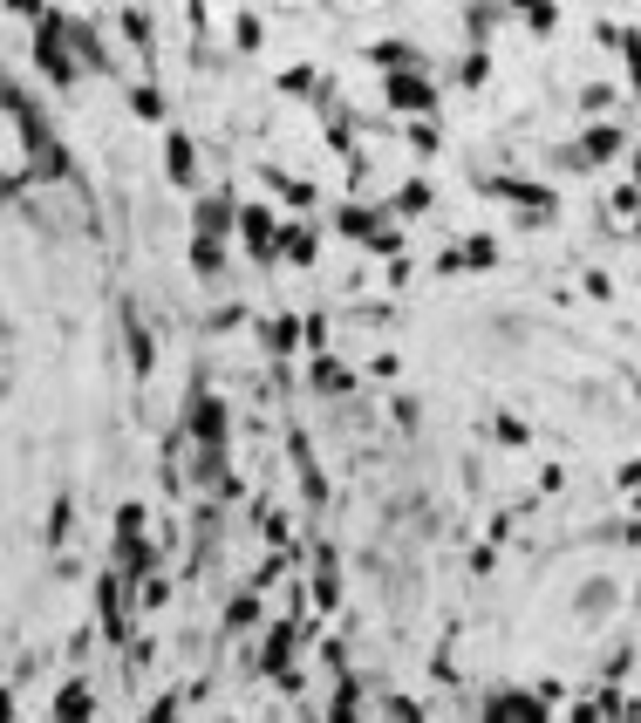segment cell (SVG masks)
I'll list each match as a JSON object with an SVG mask.
<instances>
[{"instance_id": "4", "label": "cell", "mask_w": 641, "mask_h": 723, "mask_svg": "<svg viewBox=\"0 0 641 723\" xmlns=\"http://www.w3.org/2000/svg\"><path fill=\"white\" fill-rule=\"evenodd\" d=\"M478 191L505 198V205H519V212H532V219H546V212H553V191L532 185V178H478Z\"/></svg>"}, {"instance_id": "12", "label": "cell", "mask_w": 641, "mask_h": 723, "mask_svg": "<svg viewBox=\"0 0 641 723\" xmlns=\"http://www.w3.org/2000/svg\"><path fill=\"white\" fill-rule=\"evenodd\" d=\"M280 260L314 267V260H321V232H314V226H280Z\"/></svg>"}, {"instance_id": "16", "label": "cell", "mask_w": 641, "mask_h": 723, "mask_svg": "<svg viewBox=\"0 0 641 723\" xmlns=\"http://www.w3.org/2000/svg\"><path fill=\"white\" fill-rule=\"evenodd\" d=\"M260 594H253V587H239V594H232L226 601V635H246V628H260Z\"/></svg>"}, {"instance_id": "23", "label": "cell", "mask_w": 641, "mask_h": 723, "mask_svg": "<svg viewBox=\"0 0 641 723\" xmlns=\"http://www.w3.org/2000/svg\"><path fill=\"white\" fill-rule=\"evenodd\" d=\"M191 267L205 273V280L226 273V239H191Z\"/></svg>"}, {"instance_id": "9", "label": "cell", "mask_w": 641, "mask_h": 723, "mask_svg": "<svg viewBox=\"0 0 641 723\" xmlns=\"http://www.w3.org/2000/svg\"><path fill=\"white\" fill-rule=\"evenodd\" d=\"M164 171H171V185H178V191L198 185V144H191L185 130H171V144H164Z\"/></svg>"}, {"instance_id": "20", "label": "cell", "mask_w": 641, "mask_h": 723, "mask_svg": "<svg viewBox=\"0 0 641 723\" xmlns=\"http://www.w3.org/2000/svg\"><path fill=\"white\" fill-rule=\"evenodd\" d=\"M144 533H151V505H144V498L116 505V539H144Z\"/></svg>"}, {"instance_id": "8", "label": "cell", "mask_w": 641, "mask_h": 723, "mask_svg": "<svg viewBox=\"0 0 641 723\" xmlns=\"http://www.w3.org/2000/svg\"><path fill=\"white\" fill-rule=\"evenodd\" d=\"M491 260H498V239L478 232V239H457L451 253L437 260V273H478V267H491Z\"/></svg>"}, {"instance_id": "11", "label": "cell", "mask_w": 641, "mask_h": 723, "mask_svg": "<svg viewBox=\"0 0 641 723\" xmlns=\"http://www.w3.org/2000/svg\"><path fill=\"white\" fill-rule=\"evenodd\" d=\"M260 342H266V355H294V348H307V321L301 314H280V321L260 328Z\"/></svg>"}, {"instance_id": "14", "label": "cell", "mask_w": 641, "mask_h": 723, "mask_svg": "<svg viewBox=\"0 0 641 723\" xmlns=\"http://www.w3.org/2000/svg\"><path fill=\"white\" fill-rule=\"evenodd\" d=\"M307 389H314V396H348V389H355V376H348L341 362H328V355H314V369H307Z\"/></svg>"}, {"instance_id": "19", "label": "cell", "mask_w": 641, "mask_h": 723, "mask_svg": "<svg viewBox=\"0 0 641 723\" xmlns=\"http://www.w3.org/2000/svg\"><path fill=\"white\" fill-rule=\"evenodd\" d=\"M328 723H362V683L341 676L335 683V703H328Z\"/></svg>"}, {"instance_id": "40", "label": "cell", "mask_w": 641, "mask_h": 723, "mask_svg": "<svg viewBox=\"0 0 641 723\" xmlns=\"http://www.w3.org/2000/svg\"><path fill=\"white\" fill-rule=\"evenodd\" d=\"M621 492H628V498H635V505H641V457H635V464H628V471H621Z\"/></svg>"}, {"instance_id": "3", "label": "cell", "mask_w": 641, "mask_h": 723, "mask_svg": "<svg viewBox=\"0 0 641 723\" xmlns=\"http://www.w3.org/2000/svg\"><path fill=\"white\" fill-rule=\"evenodd\" d=\"M185 430H191V444H205V451H226V403H219V396H191Z\"/></svg>"}, {"instance_id": "31", "label": "cell", "mask_w": 641, "mask_h": 723, "mask_svg": "<svg viewBox=\"0 0 641 723\" xmlns=\"http://www.w3.org/2000/svg\"><path fill=\"white\" fill-rule=\"evenodd\" d=\"M280 89H287V96H314L321 82H314V69H287V76H280Z\"/></svg>"}, {"instance_id": "24", "label": "cell", "mask_w": 641, "mask_h": 723, "mask_svg": "<svg viewBox=\"0 0 641 723\" xmlns=\"http://www.w3.org/2000/svg\"><path fill=\"white\" fill-rule=\"evenodd\" d=\"M423 212H430V185H423V178H410V185L396 191V219H423Z\"/></svg>"}, {"instance_id": "25", "label": "cell", "mask_w": 641, "mask_h": 723, "mask_svg": "<svg viewBox=\"0 0 641 723\" xmlns=\"http://www.w3.org/2000/svg\"><path fill=\"white\" fill-rule=\"evenodd\" d=\"M485 76H491V55H485V48H464V62H457V82H464V89H478Z\"/></svg>"}, {"instance_id": "6", "label": "cell", "mask_w": 641, "mask_h": 723, "mask_svg": "<svg viewBox=\"0 0 641 723\" xmlns=\"http://www.w3.org/2000/svg\"><path fill=\"white\" fill-rule=\"evenodd\" d=\"M335 232H341V239H355V246H376L382 232H389V212L355 198V205H341V212H335Z\"/></svg>"}, {"instance_id": "1", "label": "cell", "mask_w": 641, "mask_h": 723, "mask_svg": "<svg viewBox=\"0 0 641 723\" xmlns=\"http://www.w3.org/2000/svg\"><path fill=\"white\" fill-rule=\"evenodd\" d=\"M130 614H137V594L123 573H96V635L103 642H130Z\"/></svg>"}, {"instance_id": "26", "label": "cell", "mask_w": 641, "mask_h": 723, "mask_svg": "<svg viewBox=\"0 0 641 723\" xmlns=\"http://www.w3.org/2000/svg\"><path fill=\"white\" fill-rule=\"evenodd\" d=\"M69 533H76V505H69V498H55V512H48V546H62Z\"/></svg>"}, {"instance_id": "10", "label": "cell", "mask_w": 641, "mask_h": 723, "mask_svg": "<svg viewBox=\"0 0 641 723\" xmlns=\"http://www.w3.org/2000/svg\"><path fill=\"white\" fill-rule=\"evenodd\" d=\"M89 717H96V689H89V676H69L55 696V723H89Z\"/></svg>"}, {"instance_id": "30", "label": "cell", "mask_w": 641, "mask_h": 723, "mask_svg": "<svg viewBox=\"0 0 641 723\" xmlns=\"http://www.w3.org/2000/svg\"><path fill=\"white\" fill-rule=\"evenodd\" d=\"M382 710H389V723H423V703H410V696H389Z\"/></svg>"}, {"instance_id": "41", "label": "cell", "mask_w": 641, "mask_h": 723, "mask_svg": "<svg viewBox=\"0 0 641 723\" xmlns=\"http://www.w3.org/2000/svg\"><path fill=\"white\" fill-rule=\"evenodd\" d=\"M635 96H641V69H635Z\"/></svg>"}, {"instance_id": "42", "label": "cell", "mask_w": 641, "mask_h": 723, "mask_svg": "<svg viewBox=\"0 0 641 723\" xmlns=\"http://www.w3.org/2000/svg\"><path fill=\"white\" fill-rule=\"evenodd\" d=\"M635 239H641V219H635Z\"/></svg>"}, {"instance_id": "35", "label": "cell", "mask_w": 641, "mask_h": 723, "mask_svg": "<svg viewBox=\"0 0 641 723\" xmlns=\"http://www.w3.org/2000/svg\"><path fill=\"white\" fill-rule=\"evenodd\" d=\"M607 103H614V89H601V82H587V89H580V110H607Z\"/></svg>"}, {"instance_id": "13", "label": "cell", "mask_w": 641, "mask_h": 723, "mask_svg": "<svg viewBox=\"0 0 641 723\" xmlns=\"http://www.w3.org/2000/svg\"><path fill=\"white\" fill-rule=\"evenodd\" d=\"M69 48H76L82 69H110V48H103V35H96L89 21H69Z\"/></svg>"}, {"instance_id": "29", "label": "cell", "mask_w": 641, "mask_h": 723, "mask_svg": "<svg viewBox=\"0 0 641 723\" xmlns=\"http://www.w3.org/2000/svg\"><path fill=\"white\" fill-rule=\"evenodd\" d=\"M403 144H410L416 157H430L437 144H444V137H437V123H410V130H403Z\"/></svg>"}, {"instance_id": "15", "label": "cell", "mask_w": 641, "mask_h": 723, "mask_svg": "<svg viewBox=\"0 0 641 723\" xmlns=\"http://www.w3.org/2000/svg\"><path fill=\"white\" fill-rule=\"evenodd\" d=\"M614 601H621V587H614V580H587V587H580V621H587V628H594V621H607V608H614Z\"/></svg>"}, {"instance_id": "34", "label": "cell", "mask_w": 641, "mask_h": 723, "mask_svg": "<svg viewBox=\"0 0 641 723\" xmlns=\"http://www.w3.org/2000/svg\"><path fill=\"white\" fill-rule=\"evenodd\" d=\"M232 35H239V48H260V41H266V28L253 21V14H239V28H232Z\"/></svg>"}, {"instance_id": "22", "label": "cell", "mask_w": 641, "mask_h": 723, "mask_svg": "<svg viewBox=\"0 0 641 723\" xmlns=\"http://www.w3.org/2000/svg\"><path fill=\"white\" fill-rule=\"evenodd\" d=\"M505 723H546V696H526V689H512V696H505Z\"/></svg>"}, {"instance_id": "21", "label": "cell", "mask_w": 641, "mask_h": 723, "mask_svg": "<svg viewBox=\"0 0 641 723\" xmlns=\"http://www.w3.org/2000/svg\"><path fill=\"white\" fill-rule=\"evenodd\" d=\"M498 21H505V7H464V41L485 48V35L498 28Z\"/></svg>"}, {"instance_id": "18", "label": "cell", "mask_w": 641, "mask_h": 723, "mask_svg": "<svg viewBox=\"0 0 641 723\" xmlns=\"http://www.w3.org/2000/svg\"><path fill=\"white\" fill-rule=\"evenodd\" d=\"M116 28H123L130 48H144V55L157 48V28H151V14H144V7H116Z\"/></svg>"}, {"instance_id": "2", "label": "cell", "mask_w": 641, "mask_h": 723, "mask_svg": "<svg viewBox=\"0 0 641 723\" xmlns=\"http://www.w3.org/2000/svg\"><path fill=\"white\" fill-rule=\"evenodd\" d=\"M382 89H389V110L416 116V123H430V110H437V89H430L423 69H403V76H389Z\"/></svg>"}, {"instance_id": "7", "label": "cell", "mask_w": 641, "mask_h": 723, "mask_svg": "<svg viewBox=\"0 0 641 723\" xmlns=\"http://www.w3.org/2000/svg\"><path fill=\"white\" fill-rule=\"evenodd\" d=\"M621 144H628V130L621 123H594L573 151H580V171H594V164H607V157H621Z\"/></svg>"}, {"instance_id": "39", "label": "cell", "mask_w": 641, "mask_h": 723, "mask_svg": "<svg viewBox=\"0 0 641 723\" xmlns=\"http://www.w3.org/2000/svg\"><path fill=\"white\" fill-rule=\"evenodd\" d=\"M410 280H416V267H410V260H389V287H396V294H403Z\"/></svg>"}, {"instance_id": "36", "label": "cell", "mask_w": 641, "mask_h": 723, "mask_svg": "<svg viewBox=\"0 0 641 723\" xmlns=\"http://www.w3.org/2000/svg\"><path fill=\"white\" fill-rule=\"evenodd\" d=\"M307 348H314V355L328 348V314H307Z\"/></svg>"}, {"instance_id": "38", "label": "cell", "mask_w": 641, "mask_h": 723, "mask_svg": "<svg viewBox=\"0 0 641 723\" xmlns=\"http://www.w3.org/2000/svg\"><path fill=\"white\" fill-rule=\"evenodd\" d=\"M144 723H178V696H157V703H151V717H144Z\"/></svg>"}, {"instance_id": "27", "label": "cell", "mask_w": 641, "mask_h": 723, "mask_svg": "<svg viewBox=\"0 0 641 723\" xmlns=\"http://www.w3.org/2000/svg\"><path fill=\"white\" fill-rule=\"evenodd\" d=\"M130 110L144 116V123H157V116H164V96H157L151 82H137V89H130Z\"/></svg>"}, {"instance_id": "37", "label": "cell", "mask_w": 641, "mask_h": 723, "mask_svg": "<svg viewBox=\"0 0 641 723\" xmlns=\"http://www.w3.org/2000/svg\"><path fill=\"white\" fill-rule=\"evenodd\" d=\"M498 444H512V451H519V444H526V423H519V417H498Z\"/></svg>"}, {"instance_id": "33", "label": "cell", "mask_w": 641, "mask_h": 723, "mask_svg": "<svg viewBox=\"0 0 641 723\" xmlns=\"http://www.w3.org/2000/svg\"><path fill=\"white\" fill-rule=\"evenodd\" d=\"M614 212H621V219H641V185H621V191H614Z\"/></svg>"}, {"instance_id": "5", "label": "cell", "mask_w": 641, "mask_h": 723, "mask_svg": "<svg viewBox=\"0 0 641 723\" xmlns=\"http://www.w3.org/2000/svg\"><path fill=\"white\" fill-rule=\"evenodd\" d=\"M226 232H239V205H232L226 191H212V198L191 205V239H226Z\"/></svg>"}, {"instance_id": "28", "label": "cell", "mask_w": 641, "mask_h": 723, "mask_svg": "<svg viewBox=\"0 0 641 723\" xmlns=\"http://www.w3.org/2000/svg\"><path fill=\"white\" fill-rule=\"evenodd\" d=\"M519 14H526L532 35H553V28H560V7H546V0H532V7H519Z\"/></svg>"}, {"instance_id": "32", "label": "cell", "mask_w": 641, "mask_h": 723, "mask_svg": "<svg viewBox=\"0 0 641 723\" xmlns=\"http://www.w3.org/2000/svg\"><path fill=\"white\" fill-rule=\"evenodd\" d=\"M607 710H601V696H580V703H573V710H566V723H601Z\"/></svg>"}, {"instance_id": "17", "label": "cell", "mask_w": 641, "mask_h": 723, "mask_svg": "<svg viewBox=\"0 0 641 723\" xmlns=\"http://www.w3.org/2000/svg\"><path fill=\"white\" fill-rule=\"evenodd\" d=\"M260 178H266L273 191H280L287 205H301V212H314V178H294V171H273V164H266Z\"/></svg>"}]
</instances>
